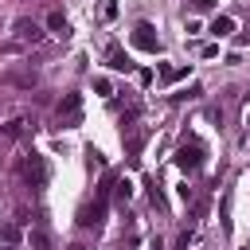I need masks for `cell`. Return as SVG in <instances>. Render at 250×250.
Masks as SVG:
<instances>
[{
    "mask_svg": "<svg viewBox=\"0 0 250 250\" xmlns=\"http://www.w3.org/2000/svg\"><path fill=\"white\" fill-rule=\"evenodd\" d=\"M47 27H51L55 35H62V39L70 35V20H66L62 12H51V16H47Z\"/></svg>",
    "mask_w": 250,
    "mask_h": 250,
    "instance_id": "7",
    "label": "cell"
},
{
    "mask_svg": "<svg viewBox=\"0 0 250 250\" xmlns=\"http://www.w3.org/2000/svg\"><path fill=\"white\" fill-rule=\"evenodd\" d=\"M16 176H20L31 191H43V184H47V160H43L39 152H23V156L16 160Z\"/></svg>",
    "mask_w": 250,
    "mask_h": 250,
    "instance_id": "1",
    "label": "cell"
},
{
    "mask_svg": "<svg viewBox=\"0 0 250 250\" xmlns=\"http://www.w3.org/2000/svg\"><path fill=\"white\" fill-rule=\"evenodd\" d=\"M191 4H195L199 12H207V8H215V0H191Z\"/></svg>",
    "mask_w": 250,
    "mask_h": 250,
    "instance_id": "17",
    "label": "cell"
},
{
    "mask_svg": "<svg viewBox=\"0 0 250 250\" xmlns=\"http://www.w3.org/2000/svg\"><path fill=\"white\" fill-rule=\"evenodd\" d=\"M188 74V66H160V78L164 82H176V78H184Z\"/></svg>",
    "mask_w": 250,
    "mask_h": 250,
    "instance_id": "12",
    "label": "cell"
},
{
    "mask_svg": "<svg viewBox=\"0 0 250 250\" xmlns=\"http://www.w3.org/2000/svg\"><path fill=\"white\" fill-rule=\"evenodd\" d=\"M102 20H117V0H105L102 4Z\"/></svg>",
    "mask_w": 250,
    "mask_h": 250,
    "instance_id": "13",
    "label": "cell"
},
{
    "mask_svg": "<svg viewBox=\"0 0 250 250\" xmlns=\"http://www.w3.org/2000/svg\"><path fill=\"white\" fill-rule=\"evenodd\" d=\"M94 90H98V94H105V98L113 94V86H109V78H94Z\"/></svg>",
    "mask_w": 250,
    "mask_h": 250,
    "instance_id": "14",
    "label": "cell"
},
{
    "mask_svg": "<svg viewBox=\"0 0 250 250\" xmlns=\"http://www.w3.org/2000/svg\"><path fill=\"white\" fill-rule=\"evenodd\" d=\"M109 70H121V74H129V70H133V59H129L121 47H109Z\"/></svg>",
    "mask_w": 250,
    "mask_h": 250,
    "instance_id": "6",
    "label": "cell"
},
{
    "mask_svg": "<svg viewBox=\"0 0 250 250\" xmlns=\"http://www.w3.org/2000/svg\"><path fill=\"white\" fill-rule=\"evenodd\" d=\"M59 125L62 129L82 125V94H62V102H59Z\"/></svg>",
    "mask_w": 250,
    "mask_h": 250,
    "instance_id": "3",
    "label": "cell"
},
{
    "mask_svg": "<svg viewBox=\"0 0 250 250\" xmlns=\"http://www.w3.org/2000/svg\"><path fill=\"white\" fill-rule=\"evenodd\" d=\"M23 125H27V121H20V117H16V121L0 125V133H4V137H12V141H20V137H23Z\"/></svg>",
    "mask_w": 250,
    "mask_h": 250,
    "instance_id": "11",
    "label": "cell"
},
{
    "mask_svg": "<svg viewBox=\"0 0 250 250\" xmlns=\"http://www.w3.org/2000/svg\"><path fill=\"white\" fill-rule=\"evenodd\" d=\"M129 199H133V184H129V180H117V184H113V203L125 207Z\"/></svg>",
    "mask_w": 250,
    "mask_h": 250,
    "instance_id": "9",
    "label": "cell"
},
{
    "mask_svg": "<svg viewBox=\"0 0 250 250\" xmlns=\"http://www.w3.org/2000/svg\"><path fill=\"white\" fill-rule=\"evenodd\" d=\"M230 31H234V20H230V16H215V20H211V35H215V39H227Z\"/></svg>",
    "mask_w": 250,
    "mask_h": 250,
    "instance_id": "8",
    "label": "cell"
},
{
    "mask_svg": "<svg viewBox=\"0 0 250 250\" xmlns=\"http://www.w3.org/2000/svg\"><path fill=\"white\" fill-rule=\"evenodd\" d=\"M70 250H86V246H82V242H74V246H70Z\"/></svg>",
    "mask_w": 250,
    "mask_h": 250,
    "instance_id": "18",
    "label": "cell"
},
{
    "mask_svg": "<svg viewBox=\"0 0 250 250\" xmlns=\"http://www.w3.org/2000/svg\"><path fill=\"white\" fill-rule=\"evenodd\" d=\"M133 43H137L141 51H160V39L152 35V27H148V23H137V31H133Z\"/></svg>",
    "mask_w": 250,
    "mask_h": 250,
    "instance_id": "5",
    "label": "cell"
},
{
    "mask_svg": "<svg viewBox=\"0 0 250 250\" xmlns=\"http://www.w3.org/2000/svg\"><path fill=\"white\" fill-rule=\"evenodd\" d=\"M27 250H51V234H47V230H39V227H35V230H31V234H27Z\"/></svg>",
    "mask_w": 250,
    "mask_h": 250,
    "instance_id": "10",
    "label": "cell"
},
{
    "mask_svg": "<svg viewBox=\"0 0 250 250\" xmlns=\"http://www.w3.org/2000/svg\"><path fill=\"white\" fill-rule=\"evenodd\" d=\"M35 43H43V27L35 23V20H16L12 23V47H35Z\"/></svg>",
    "mask_w": 250,
    "mask_h": 250,
    "instance_id": "2",
    "label": "cell"
},
{
    "mask_svg": "<svg viewBox=\"0 0 250 250\" xmlns=\"http://www.w3.org/2000/svg\"><path fill=\"white\" fill-rule=\"evenodd\" d=\"M90 168H105V156H102V152H94V148H90Z\"/></svg>",
    "mask_w": 250,
    "mask_h": 250,
    "instance_id": "15",
    "label": "cell"
},
{
    "mask_svg": "<svg viewBox=\"0 0 250 250\" xmlns=\"http://www.w3.org/2000/svg\"><path fill=\"white\" fill-rule=\"evenodd\" d=\"M0 234H4V242H16V238H20V227H4Z\"/></svg>",
    "mask_w": 250,
    "mask_h": 250,
    "instance_id": "16",
    "label": "cell"
},
{
    "mask_svg": "<svg viewBox=\"0 0 250 250\" xmlns=\"http://www.w3.org/2000/svg\"><path fill=\"white\" fill-rule=\"evenodd\" d=\"M199 164H203V148L199 145H180L176 148V168L180 172H195Z\"/></svg>",
    "mask_w": 250,
    "mask_h": 250,
    "instance_id": "4",
    "label": "cell"
}]
</instances>
